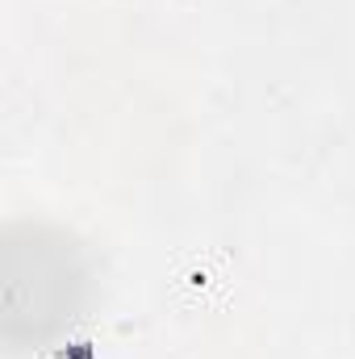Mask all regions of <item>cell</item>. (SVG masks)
<instances>
[{
  "label": "cell",
  "mask_w": 355,
  "mask_h": 359,
  "mask_svg": "<svg viewBox=\"0 0 355 359\" xmlns=\"http://www.w3.org/2000/svg\"><path fill=\"white\" fill-rule=\"evenodd\" d=\"M88 297V264L76 238L55 226L17 222L4 230V343L46 347L80 318Z\"/></svg>",
  "instance_id": "1"
}]
</instances>
